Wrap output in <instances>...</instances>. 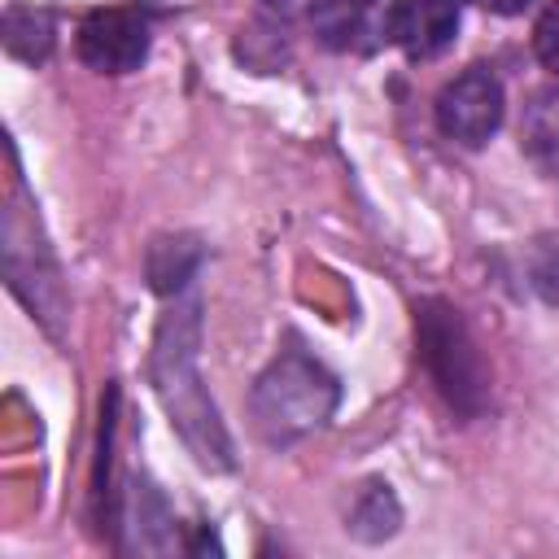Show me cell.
Masks as SVG:
<instances>
[{
	"mask_svg": "<svg viewBox=\"0 0 559 559\" xmlns=\"http://www.w3.org/2000/svg\"><path fill=\"white\" fill-rule=\"evenodd\" d=\"M0 35H4V52L26 61V66H39L48 61L52 44H57V22L48 9H35V4H9L4 9V22H0Z\"/></svg>",
	"mask_w": 559,
	"mask_h": 559,
	"instance_id": "cell-8",
	"label": "cell"
},
{
	"mask_svg": "<svg viewBox=\"0 0 559 559\" xmlns=\"http://www.w3.org/2000/svg\"><path fill=\"white\" fill-rule=\"evenodd\" d=\"M533 284H537V293L546 301L559 306V245H550V249H542L533 258Z\"/></svg>",
	"mask_w": 559,
	"mask_h": 559,
	"instance_id": "cell-13",
	"label": "cell"
},
{
	"mask_svg": "<svg viewBox=\"0 0 559 559\" xmlns=\"http://www.w3.org/2000/svg\"><path fill=\"white\" fill-rule=\"evenodd\" d=\"M533 52H537V61H542L550 74H559V0H550V4L542 9L537 26H533Z\"/></svg>",
	"mask_w": 559,
	"mask_h": 559,
	"instance_id": "cell-12",
	"label": "cell"
},
{
	"mask_svg": "<svg viewBox=\"0 0 559 559\" xmlns=\"http://www.w3.org/2000/svg\"><path fill=\"white\" fill-rule=\"evenodd\" d=\"M472 4H480V9H489V13H498V17H520L533 0H472Z\"/></svg>",
	"mask_w": 559,
	"mask_h": 559,
	"instance_id": "cell-14",
	"label": "cell"
},
{
	"mask_svg": "<svg viewBox=\"0 0 559 559\" xmlns=\"http://www.w3.org/2000/svg\"><path fill=\"white\" fill-rule=\"evenodd\" d=\"M148 376H153V389L170 415V428L188 445V454L205 472H231L236 445H231V432L205 389V376H201V301L197 297L175 301L157 319Z\"/></svg>",
	"mask_w": 559,
	"mask_h": 559,
	"instance_id": "cell-1",
	"label": "cell"
},
{
	"mask_svg": "<svg viewBox=\"0 0 559 559\" xmlns=\"http://www.w3.org/2000/svg\"><path fill=\"white\" fill-rule=\"evenodd\" d=\"M397 524H402V507H397V498L384 480H371L367 489H358V498L349 507V520H345L349 537L376 546V542H389L397 533Z\"/></svg>",
	"mask_w": 559,
	"mask_h": 559,
	"instance_id": "cell-11",
	"label": "cell"
},
{
	"mask_svg": "<svg viewBox=\"0 0 559 559\" xmlns=\"http://www.w3.org/2000/svg\"><path fill=\"white\" fill-rule=\"evenodd\" d=\"M341 402V380L310 354L284 349L253 384L249 415L266 445H297L319 432Z\"/></svg>",
	"mask_w": 559,
	"mask_h": 559,
	"instance_id": "cell-2",
	"label": "cell"
},
{
	"mask_svg": "<svg viewBox=\"0 0 559 559\" xmlns=\"http://www.w3.org/2000/svg\"><path fill=\"white\" fill-rule=\"evenodd\" d=\"M197 266H201V245L192 236H157L148 245V258H144L148 284L162 297H179L192 284Z\"/></svg>",
	"mask_w": 559,
	"mask_h": 559,
	"instance_id": "cell-9",
	"label": "cell"
},
{
	"mask_svg": "<svg viewBox=\"0 0 559 559\" xmlns=\"http://www.w3.org/2000/svg\"><path fill=\"white\" fill-rule=\"evenodd\" d=\"M74 48L96 74H131L148 57V22L135 9H92L79 22Z\"/></svg>",
	"mask_w": 559,
	"mask_h": 559,
	"instance_id": "cell-5",
	"label": "cell"
},
{
	"mask_svg": "<svg viewBox=\"0 0 559 559\" xmlns=\"http://www.w3.org/2000/svg\"><path fill=\"white\" fill-rule=\"evenodd\" d=\"M310 22L328 48H367V35L376 31V0H310Z\"/></svg>",
	"mask_w": 559,
	"mask_h": 559,
	"instance_id": "cell-7",
	"label": "cell"
},
{
	"mask_svg": "<svg viewBox=\"0 0 559 559\" xmlns=\"http://www.w3.org/2000/svg\"><path fill=\"white\" fill-rule=\"evenodd\" d=\"M266 4L280 9V13H293V9H297V0H266Z\"/></svg>",
	"mask_w": 559,
	"mask_h": 559,
	"instance_id": "cell-15",
	"label": "cell"
},
{
	"mask_svg": "<svg viewBox=\"0 0 559 559\" xmlns=\"http://www.w3.org/2000/svg\"><path fill=\"white\" fill-rule=\"evenodd\" d=\"M415 341H419V358L437 384V393L445 397V406L463 419H476L489 406V362L467 328V319L459 314V306L441 301V297H424L415 306Z\"/></svg>",
	"mask_w": 559,
	"mask_h": 559,
	"instance_id": "cell-3",
	"label": "cell"
},
{
	"mask_svg": "<svg viewBox=\"0 0 559 559\" xmlns=\"http://www.w3.org/2000/svg\"><path fill=\"white\" fill-rule=\"evenodd\" d=\"M520 144L537 166L559 170V83L537 87L520 118Z\"/></svg>",
	"mask_w": 559,
	"mask_h": 559,
	"instance_id": "cell-10",
	"label": "cell"
},
{
	"mask_svg": "<svg viewBox=\"0 0 559 559\" xmlns=\"http://www.w3.org/2000/svg\"><path fill=\"white\" fill-rule=\"evenodd\" d=\"M463 22V0H393L384 13V35L411 61L441 57Z\"/></svg>",
	"mask_w": 559,
	"mask_h": 559,
	"instance_id": "cell-6",
	"label": "cell"
},
{
	"mask_svg": "<svg viewBox=\"0 0 559 559\" xmlns=\"http://www.w3.org/2000/svg\"><path fill=\"white\" fill-rule=\"evenodd\" d=\"M502 114H507L502 83L485 66L463 70L437 96V127H441V135L454 140V144H467V148H480L502 127Z\"/></svg>",
	"mask_w": 559,
	"mask_h": 559,
	"instance_id": "cell-4",
	"label": "cell"
}]
</instances>
